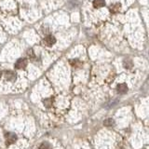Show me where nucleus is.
Listing matches in <instances>:
<instances>
[{
	"instance_id": "f257e3e1",
	"label": "nucleus",
	"mask_w": 149,
	"mask_h": 149,
	"mask_svg": "<svg viewBox=\"0 0 149 149\" xmlns=\"http://www.w3.org/2000/svg\"><path fill=\"white\" fill-rule=\"evenodd\" d=\"M55 42H56V39H55V37L53 36H47L44 38V40H43V44L45 46L51 47V46H53L55 44Z\"/></svg>"
},
{
	"instance_id": "f03ea898",
	"label": "nucleus",
	"mask_w": 149,
	"mask_h": 149,
	"mask_svg": "<svg viewBox=\"0 0 149 149\" xmlns=\"http://www.w3.org/2000/svg\"><path fill=\"white\" fill-rule=\"evenodd\" d=\"M27 65V61L25 59H19L15 63L16 69H23Z\"/></svg>"
},
{
	"instance_id": "7ed1b4c3",
	"label": "nucleus",
	"mask_w": 149,
	"mask_h": 149,
	"mask_svg": "<svg viewBox=\"0 0 149 149\" xmlns=\"http://www.w3.org/2000/svg\"><path fill=\"white\" fill-rule=\"evenodd\" d=\"M6 140H7V144H10V143H13L16 141L17 136L14 133H7Z\"/></svg>"
},
{
	"instance_id": "20e7f679",
	"label": "nucleus",
	"mask_w": 149,
	"mask_h": 149,
	"mask_svg": "<svg viewBox=\"0 0 149 149\" xmlns=\"http://www.w3.org/2000/svg\"><path fill=\"white\" fill-rule=\"evenodd\" d=\"M5 77H6L7 80L13 81L14 79L16 78V74L12 71H7L6 73H5Z\"/></svg>"
},
{
	"instance_id": "39448f33",
	"label": "nucleus",
	"mask_w": 149,
	"mask_h": 149,
	"mask_svg": "<svg viewBox=\"0 0 149 149\" xmlns=\"http://www.w3.org/2000/svg\"><path fill=\"white\" fill-rule=\"evenodd\" d=\"M128 91V87L126 84H120V85L118 86V92L120 93V94H124Z\"/></svg>"
},
{
	"instance_id": "423d86ee",
	"label": "nucleus",
	"mask_w": 149,
	"mask_h": 149,
	"mask_svg": "<svg viewBox=\"0 0 149 149\" xmlns=\"http://www.w3.org/2000/svg\"><path fill=\"white\" fill-rule=\"evenodd\" d=\"M105 5V0H94L93 1V6L94 8H102Z\"/></svg>"
},
{
	"instance_id": "0eeeda50",
	"label": "nucleus",
	"mask_w": 149,
	"mask_h": 149,
	"mask_svg": "<svg viewBox=\"0 0 149 149\" xmlns=\"http://www.w3.org/2000/svg\"><path fill=\"white\" fill-rule=\"evenodd\" d=\"M39 149H51V146L49 143H43L39 146Z\"/></svg>"
},
{
	"instance_id": "6e6552de",
	"label": "nucleus",
	"mask_w": 149,
	"mask_h": 149,
	"mask_svg": "<svg viewBox=\"0 0 149 149\" xmlns=\"http://www.w3.org/2000/svg\"><path fill=\"white\" fill-rule=\"evenodd\" d=\"M104 125L107 126V127H112V126L114 125V120L111 119V118H108L104 121Z\"/></svg>"
},
{
	"instance_id": "1a4fd4ad",
	"label": "nucleus",
	"mask_w": 149,
	"mask_h": 149,
	"mask_svg": "<svg viewBox=\"0 0 149 149\" xmlns=\"http://www.w3.org/2000/svg\"><path fill=\"white\" fill-rule=\"evenodd\" d=\"M43 102H44V105L46 107H50L51 104H52V100H51V99H46V100L43 101Z\"/></svg>"
},
{
	"instance_id": "9d476101",
	"label": "nucleus",
	"mask_w": 149,
	"mask_h": 149,
	"mask_svg": "<svg viewBox=\"0 0 149 149\" xmlns=\"http://www.w3.org/2000/svg\"><path fill=\"white\" fill-rule=\"evenodd\" d=\"M120 8H121V6H120V4H115L114 6H113V8H111V10H113L114 12H116V11H118L119 9H120Z\"/></svg>"
},
{
	"instance_id": "9b49d317",
	"label": "nucleus",
	"mask_w": 149,
	"mask_h": 149,
	"mask_svg": "<svg viewBox=\"0 0 149 149\" xmlns=\"http://www.w3.org/2000/svg\"><path fill=\"white\" fill-rule=\"evenodd\" d=\"M124 66L126 68H128V69L132 68V63L130 62V61H125V62H124Z\"/></svg>"
},
{
	"instance_id": "f8f14e48",
	"label": "nucleus",
	"mask_w": 149,
	"mask_h": 149,
	"mask_svg": "<svg viewBox=\"0 0 149 149\" xmlns=\"http://www.w3.org/2000/svg\"><path fill=\"white\" fill-rule=\"evenodd\" d=\"M1 76H2V73H1V71H0V78H1Z\"/></svg>"
}]
</instances>
